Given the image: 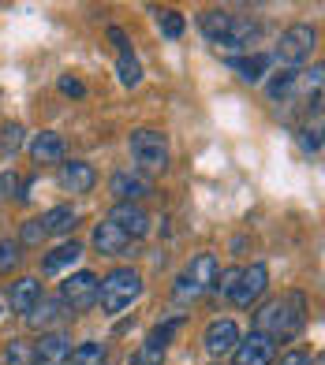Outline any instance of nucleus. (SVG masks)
Segmentation results:
<instances>
[{
	"mask_svg": "<svg viewBox=\"0 0 325 365\" xmlns=\"http://www.w3.org/2000/svg\"><path fill=\"white\" fill-rule=\"evenodd\" d=\"M4 365H34V343L11 339L8 351H4Z\"/></svg>",
	"mask_w": 325,
	"mask_h": 365,
	"instance_id": "nucleus-26",
	"label": "nucleus"
},
{
	"mask_svg": "<svg viewBox=\"0 0 325 365\" xmlns=\"http://www.w3.org/2000/svg\"><path fill=\"white\" fill-rule=\"evenodd\" d=\"M306 324V294L303 291H288L254 313V331H262L266 339H291L299 336V328Z\"/></svg>",
	"mask_w": 325,
	"mask_h": 365,
	"instance_id": "nucleus-2",
	"label": "nucleus"
},
{
	"mask_svg": "<svg viewBox=\"0 0 325 365\" xmlns=\"http://www.w3.org/2000/svg\"><path fill=\"white\" fill-rule=\"evenodd\" d=\"M30 157L38 164H64V138L56 130H41V135L30 142Z\"/></svg>",
	"mask_w": 325,
	"mask_h": 365,
	"instance_id": "nucleus-18",
	"label": "nucleus"
},
{
	"mask_svg": "<svg viewBox=\"0 0 325 365\" xmlns=\"http://www.w3.org/2000/svg\"><path fill=\"white\" fill-rule=\"evenodd\" d=\"M269 63H273V60L262 56V53H254V56H229V68H232L243 82H262Z\"/></svg>",
	"mask_w": 325,
	"mask_h": 365,
	"instance_id": "nucleus-22",
	"label": "nucleus"
},
{
	"mask_svg": "<svg viewBox=\"0 0 325 365\" xmlns=\"http://www.w3.org/2000/svg\"><path fill=\"white\" fill-rule=\"evenodd\" d=\"M60 187L71 190V194H90L97 187L94 164H86V160H64L60 164Z\"/></svg>",
	"mask_w": 325,
	"mask_h": 365,
	"instance_id": "nucleus-16",
	"label": "nucleus"
},
{
	"mask_svg": "<svg viewBox=\"0 0 325 365\" xmlns=\"http://www.w3.org/2000/svg\"><path fill=\"white\" fill-rule=\"evenodd\" d=\"M127 149H131V160H135L139 175H142V172H146V175H157V172L169 168V138L161 135V130H154V127L131 130Z\"/></svg>",
	"mask_w": 325,
	"mask_h": 365,
	"instance_id": "nucleus-4",
	"label": "nucleus"
},
{
	"mask_svg": "<svg viewBox=\"0 0 325 365\" xmlns=\"http://www.w3.org/2000/svg\"><path fill=\"white\" fill-rule=\"evenodd\" d=\"M299 149H303V153H314V157L321 153V127H318V123H314V127H311V123L299 127Z\"/></svg>",
	"mask_w": 325,
	"mask_h": 365,
	"instance_id": "nucleus-30",
	"label": "nucleus"
},
{
	"mask_svg": "<svg viewBox=\"0 0 325 365\" xmlns=\"http://www.w3.org/2000/svg\"><path fill=\"white\" fill-rule=\"evenodd\" d=\"M71 354V339L64 331H41L34 343V365H64Z\"/></svg>",
	"mask_w": 325,
	"mask_h": 365,
	"instance_id": "nucleus-15",
	"label": "nucleus"
},
{
	"mask_svg": "<svg viewBox=\"0 0 325 365\" xmlns=\"http://www.w3.org/2000/svg\"><path fill=\"white\" fill-rule=\"evenodd\" d=\"M79 257H83V246H79L75 239H71V242H60L56 250L45 254L41 272H45V276H60V272H68L71 264H79Z\"/></svg>",
	"mask_w": 325,
	"mask_h": 365,
	"instance_id": "nucleus-17",
	"label": "nucleus"
},
{
	"mask_svg": "<svg viewBox=\"0 0 325 365\" xmlns=\"http://www.w3.org/2000/svg\"><path fill=\"white\" fill-rule=\"evenodd\" d=\"M60 306H64L60 298H45V294H41L38 306L26 313V324H30V328H41V331L53 328L56 321H64V313H68V309H60Z\"/></svg>",
	"mask_w": 325,
	"mask_h": 365,
	"instance_id": "nucleus-20",
	"label": "nucleus"
},
{
	"mask_svg": "<svg viewBox=\"0 0 325 365\" xmlns=\"http://www.w3.org/2000/svg\"><path fill=\"white\" fill-rule=\"evenodd\" d=\"M217 272H221L217 254H209V250L199 254V257L187 264V272L176 279V298H180V302H187V298L209 291V287H214V279H217Z\"/></svg>",
	"mask_w": 325,
	"mask_h": 365,
	"instance_id": "nucleus-5",
	"label": "nucleus"
},
{
	"mask_svg": "<svg viewBox=\"0 0 325 365\" xmlns=\"http://www.w3.org/2000/svg\"><path fill=\"white\" fill-rule=\"evenodd\" d=\"M232 358H236V365H273L277 346H273V339H266L262 331H251V336H239Z\"/></svg>",
	"mask_w": 325,
	"mask_h": 365,
	"instance_id": "nucleus-11",
	"label": "nucleus"
},
{
	"mask_svg": "<svg viewBox=\"0 0 325 365\" xmlns=\"http://www.w3.org/2000/svg\"><path fill=\"white\" fill-rule=\"evenodd\" d=\"M109 38L116 41V48H120V56H127V53H131V45H127V38H124V30H120V26H109Z\"/></svg>",
	"mask_w": 325,
	"mask_h": 365,
	"instance_id": "nucleus-35",
	"label": "nucleus"
},
{
	"mask_svg": "<svg viewBox=\"0 0 325 365\" xmlns=\"http://www.w3.org/2000/svg\"><path fill=\"white\" fill-rule=\"evenodd\" d=\"M236 343H239V324L232 317H217V321H209L206 324V336H202V346L214 358H224V354H232L236 351Z\"/></svg>",
	"mask_w": 325,
	"mask_h": 365,
	"instance_id": "nucleus-10",
	"label": "nucleus"
},
{
	"mask_svg": "<svg viewBox=\"0 0 325 365\" xmlns=\"http://www.w3.org/2000/svg\"><path fill=\"white\" fill-rule=\"evenodd\" d=\"M109 224L120 227L131 242L142 239L146 231H150V217H146V209H142V205H131V202H116V209L109 212Z\"/></svg>",
	"mask_w": 325,
	"mask_h": 365,
	"instance_id": "nucleus-12",
	"label": "nucleus"
},
{
	"mask_svg": "<svg viewBox=\"0 0 325 365\" xmlns=\"http://www.w3.org/2000/svg\"><path fill=\"white\" fill-rule=\"evenodd\" d=\"M314 45H318V30L311 23H296V26H288L284 34H281L277 60H284V68H299L303 60H311Z\"/></svg>",
	"mask_w": 325,
	"mask_h": 365,
	"instance_id": "nucleus-6",
	"label": "nucleus"
},
{
	"mask_svg": "<svg viewBox=\"0 0 325 365\" xmlns=\"http://www.w3.org/2000/svg\"><path fill=\"white\" fill-rule=\"evenodd\" d=\"M269 287V269L266 264H251V269H239V279H236V291H232V302L236 306H254L258 298L266 294Z\"/></svg>",
	"mask_w": 325,
	"mask_h": 365,
	"instance_id": "nucleus-9",
	"label": "nucleus"
},
{
	"mask_svg": "<svg viewBox=\"0 0 325 365\" xmlns=\"http://www.w3.org/2000/svg\"><path fill=\"white\" fill-rule=\"evenodd\" d=\"M19 261H23V246H19V242H15V239L0 242V272H11Z\"/></svg>",
	"mask_w": 325,
	"mask_h": 365,
	"instance_id": "nucleus-28",
	"label": "nucleus"
},
{
	"mask_svg": "<svg viewBox=\"0 0 325 365\" xmlns=\"http://www.w3.org/2000/svg\"><path fill=\"white\" fill-rule=\"evenodd\" d=\"M105 358H109V346L97 343V339H86V343L71 346V354H68L71 365H105Z\"/></svg>",
	"mask_w": 325,
	"mask_h": 365,
	"instance_id": "nucleus-24",
	"label": "nucleus"
},
{
	"mask_svg": "<svg viewBox=\"0 0 325 365\" xmlns=\"http://www.w3.org/2000/svg\"><path fill=\"white\" fill-rule=\"evenodd\" d=\"M236 279H239V269H224V272H217V279H214V291H217L221 298H232V291H236Z\"/></svg>",
	"mask_w": 325,
	"mask_h": 365,
	"instance_id": "nucleus-31",
	"label": "nucleus"
},
{
	"mask_svg": "<svg viewBox=\"0 0 325 365\" xmlns=\"http://www.w3.org/2000/svg\"><path fill=\"white\" fill-rule=\"evenodd\" d=\"M157 30H161V38H169V41H180L184 38V15L176 11V8H157Z\"/></svg>",
	"mask_w": 325,
	"mask_h": 365,
	"instance_id": "nucleus-25",
	"label": "nucleus"
},
{
	"mask_svg": "<svg viewBox=\"0 0 325 365\" xmlns=\"http://www.w3.org/2000/svg\"><path fill=\"white\" fill-rule=\"evenodd\" d=\"M56 86H60V93H68V97H86V86L79 78H71V75H64Z\"/></svg>",
	"mask_w": 325,
	"mask_h": 365,
	"instance_id": "nucleus-33",
	"label": "nucleus"
},
{
	"mask_svg": "<svg viewBox=\"0 0 325 365\" xmlns=\"http://www.w3.org/2000/svg\"><path fill=\"white\" fill-rule=\"evenodd\" d=\"M277 365H314V358H311V351H288V354H281V361Z\"/></svg>",
	"mask_w": 325,
	"mask_h": 365,
	"instance_id": "nucleus-34",
	"label": "nucleus"
},
{
	"mask_svg": "<svg viewBox=\"0 0 325 365\" xmlns=\"http://www.w3.org/2000/svg\"><path fill=\"white\" fill-rule=\"evenodd\" d=\"M202 34H206V41H214V48L236 56V53H247V48L262 38V23L247 19V15H232V11L209 8L202 15Z\"/></svg>",
	"mask_w": 325,
	"mask_h": 365,
	"instance_id": "nucleus-1",
	"label": "nucleus"
},
{
	"mask_svg": "<svg viewBox=\"0 0 325 365\" xmlns=\"http://www.w3.org/2000/svg\"><path fill=\"white\" fill-rule=\"evenodd\" d=\"M45 239V227H41V220H26L23 224V235H19V242H30V246H34V242H41Z\"/></svg>",
	"mask_w": 325,
	"mask_h": 365,
	"instance_id": "nucleus-32",
	"label": "nucleus"
},
{
	"mask_svg": "<svg viewBox=\"0 0 325 365\" xmlns=\"http://www.w3.org/2000/svg\"><path fill=\"white\" fill-rule=\"evenodd\" d=\"M139 294H142V276L131 264H120L105 279H97V302H101V313H109V317L124 313Z\"/></svg>",
	"mask_w": 325,
	"mask_h": 365,
	"instance_id": "nucleus-3",
	"label": "nucleus"
},
{
	"mask_svg": "<svg viewBox=\"0 0 325 365\" xmlns=\"http://www.w3.org/2000/svg\"><path fill=\"white\" fill-rule=\"evenodd\" d=\"M79 224V212L71 205H53L41 217V227H45V235H68V231Z\"/></svg>",
	"mask_w": 325,
	"mask_h": 365,
	"instance_id": "nucleus-23",
	"label": "nucleus"
},
{
	"mask_svg": "<svg viewBox=\"0 0 325 365\" xmlns=\"http://www.w3.org/2000/svg\"><path fill=\"white\" fill-rule=\"evenodd\" d=\"M184 328V317H169V321H161L150 336H146V343L139 346V354L131 358V365H161L169 354V346H172V336Z\"/></svg>",
	"mask_w": 325,
	"mask_h": 365,
	"instance_id": "nucleus-7",
	"label": "nucleus"
},
{
	"mask_svg": "<svg viewBox=\"0 0 325 365\" xmlns=\"http://www.w3.org/2000/svg\"><path fill=\"white\" fill-rule=\"evenodd\" d=\"M296 90H299V71L296 68H281L269 78V101H277V105L296 101Z\"/></svg>",
	"mask_w": 325,
	"mask_h": 365,
	"instance_id": "nucleus-21",
	"label": "nucleus"
},
{
	"mask_svg": "<svg viewBox=\"0 0 325 365\" xmlns=\"http://www.w3.org/2000/svg\"><path fill=\"white\" fill-rule=\"evenodd\" d=\"M116 71H120V82H124L127 90H131V86H139V82H142V68H139V60H135L131 53L116 60Z\"/></svg>",
	"mask_w": 325,
	"mask_h": 365,
	"instance_id": "nucleus-27",
	"label": "nucleus"
},
{
	"mask_svg": "<svg viewBox=\"0 0 325 365\" xmlns=\"http://www.w3.org/2000/svg\"><path fill=\"white\" fill-rule=\"evenodd\" d=\"M23 145V127L19 123H8L4 130H0V153L4 157H15V149Z\"/></svg>",
	"mask_w": 325,
	"mask_h": 365,
	"instance_id": "nucleus-29",
	"label": "nucleus"
},
{
	"mask_svg": "<svg viewBox=\"0 0 325 365\" xmlns=\"http://www.w3.org/2000/svg\"><path fill=\"white\" fill-rule=\"evenodd\" d=\"M94 250L105 257H120V254H139V246L124 235L120 227H112L109 220H101L94 227Z\"/></svg>",
	"mask_w": 325,
	"mask_h": 365,
	"instance_id": "nucleus-13",
	"label": "nucleus"
},
{
	"mask_svg": "<svg viewBox=\"0 0 325 365\" xmlns=\"http://www.w3.org/2000/svg\"><path fill=\"white\" fill-rule=\"evenodd\" d=\"M38 298H41V279L23 276V279H15V284H11V309L23 313V317L38 306Z\"/></svg>",
	"mask_w": 325,
	"mask_h": 365,
	"instance_id": "nucleus-19",
	"label": "nucleus"
},
{
	"mask_svg": "<svg viewBox=\"0 0 325 365\" xmlns=\"http://www.w3.org/2000/svg\"><path fill=\"white\" fill-rule=\"evenodd\" d=\"M60 302L71 309H90L97 302V276L94 272H71L60 284Z\"/></svg>",
	"mask_w": 325,
	"mask_h": 365,
	"instance_id": "nucleus-8",
	"label": "nucleus"
},
{
	"mask_svg": "<svg viewBox=\"0 0 325 365\" xmlns=\"http://www.w3.org/2000/svg\"><path fill=\"white\" fill-rule=\"evenodd\" d=\"M109 190H112V197H116V202H131V205H139L154 187H150V179L139 175V172H112Z\"/></svg>",
	"mask_w": 325,
	"mask_h": 365,
	"instance_id": "nucleus-14",
	"label": "nucleus"
}]
</instances>
